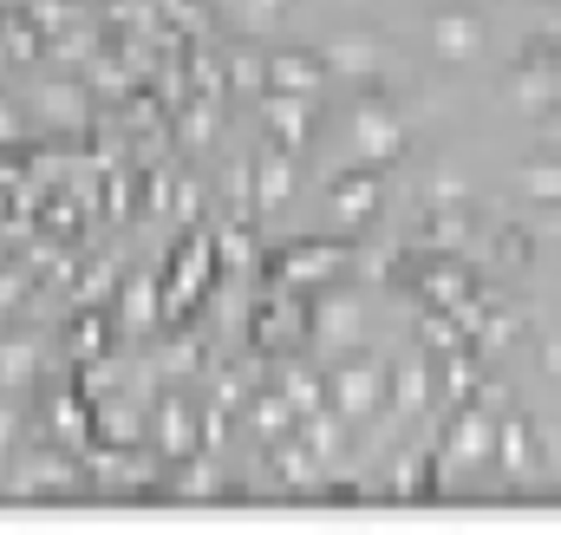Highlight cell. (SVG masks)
<instances>
[{
	"label": "cell",
	"instance_id": "6da1fadb",
	"mask_svg": "<svg viewBox=\"0 0 561 535\" xmlns=\"http://www.w3.org/2000/svg\"><path fill=\"white\" fill-rule=\"evenodd\" d=\"M268 79H275V86H320V66H313V59H294V53H275Z\"/></svg>",
	"mask_w": 561,
	"mask_h": 535
},
{
	"label": "cell",
	"instance_id": "7a4b0ae2",
	"mask_svg": "<svg viewBox=\"0 0 561 535\" xmlns=\"http://www.w3.org/2000/svg\"><path fill=\"white\" fill-rule=\"evenodd\" d=\"M268 118L280 125V137H300V105H287V99H268Z\"/></svg>",
	"mask_w": 561,
	"mask_h": 535
},
{
	"label": "cell",
	"instance_id": "3957f363",
	"mask_svg": "<svg viewBox=\"0 0 561 535\" xmlns=\"http://www.w3.org/2000/svg\"><path fill=\"white\" fill-rule=\"evenodd\" d=\"M262 190H268V203H280V196H287V163H268V170H262Z\"/></svg>",
	"mask_w": 561,
	"mask_h": 535
},
{
	"label": "cell",
	"instance_id": "277c9868",
	"mask_svg": "<svg viewBox=\"0 0 561 535\" xmlns=\"http://www.w3.org/2000/svg\"><path fill=\"white\" fill-rule=\"evenodd\" d=\"M366 392H373V379H366V373H353V379H340V399H366Z\"/></svg>",
	"mask_w": 561,
	"mask_h": 535
},
{
	"label": "cell",
	"instance_id": "5b68a950",
	"mask_svg": "<svg viewBox=\"0 0 561 535\" xmlns=\"http://www.w3.org/2000/svg\"><path fill=\"white\" fill-rule=\"evenodd\" d=\"M340 209H366V183H340Z\"/></svg>",
	"mask_w": 561,
	"mask_h": 535
},
{
	"label": "cell",
	"instance_id": "8992f818",
	"mask_svg": "<svg viewBox=\"0 0 561 535\" xmlns=\"http://www.w3.org/2000/svg\"><path fill=\"white\" fill-rule=\"evenodd\" d=\"M275 7L280 0H249V20H275Z\"/></svg>",
	"mask_w": 561,
	"mask_h": 535
},
{
	"label": "cell",
	"instance_id": "52a82bcc",
	"mask_svg": "<svg viewBox=\"0 0 561 535\" xmlns=\"http://www.w3.org/2000/svg\"><path fill=\"white\" fill-rule=\"evenodd\" d=\"M0 137H7V112H0Z\"/></svg>",
	"mask_w": 561,
	"mask_h": 535
}]
</instances>
